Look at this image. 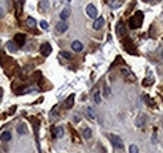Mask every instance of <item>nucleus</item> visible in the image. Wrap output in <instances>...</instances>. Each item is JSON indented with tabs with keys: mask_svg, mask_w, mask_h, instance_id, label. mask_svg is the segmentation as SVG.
Returning <instances> with one entry per match:
<instances>
[{
	"mask_svg": "<svg viewBox=\"0 0 163 153\" xmlns=\"http://www.w3.org/2000/svg\"><path fill=\"white\" fill-rule=\"evenodd\" d=\"M142 23H143V13L142 11H137L134 17H132L129 19V28L137 29L142 25Z\"/></svg>",
	"mask_w": 163,
	"mask_h": 153,
	"instance_id": "f257e3e1",
	"label": "nucleus"
},
{
	"mask_svg": "<svg viewBox=\"0 0 163 153\" xmlns=\"http://www.w3.org/2000/svg\"><path fill=\"white\" fill-rule=\"evenodd\" d=\"M108 138L111 139L112 144L116 148H118V150H123L124 144H123V141L120 138L119 136H116V134H108Z\"/></svg>",
	"mask_w": 163,
	"mask_h": 153,
	"instance_id": "f03ea898",
	"label": "nucleus"
},
{
	"mask_svg": "<svg viewBox=\"0 0 163 153\" xmlns=\"http://www.w3.org/2000/svg\"><path fill=\"white\" fill-rule=\"evenodd\" d=\"M14 43L17 44L18 47H23V45L25 44V35H24V34H15Z\"/></svg>",
	"mask_w": 163,
	"mask_h": 153,
	"instance_id": "7ed1b4c3",
	"label": "nucleus"
},
{
	"mask_svg": "<svg viewBox=\"0 0 163 153\" xmlns=\"http://www.w3.org/2000/svg\"><path fill=\"white\" fill-rule=\"evenodd\" d=\"M55 28H56V30H58V33H65L68 30V24L64 20H62V21L56 23Z\"/></svg>",
	"mask_w": 163,
	"mask_h": 153,
	"instance_id": "20e7f679",
	"label": "nucleus"
},
{
	"mask_svg": "<svg viewBox=\"0 0 163 153\" xmlns=\"http://www.w3.org/2000/svg\"><path fill=\"white\" fill-rule=\"evenodd\" d=\"M87 14H88L90 18H96V17H97V14H98L97 8L94 6L93 4H89V5L87 6Z\"/></svg>",
	"mask_w": 163,
	"mask_h": 153,
	"instance_id": "39448f33",
	"label": "nucleus"
},
{
	"mask_svg": "<svg viewBox=\"0 0 163 153\" xmlns=\"http://www.w3.org/2000/svg\"><path fill=\"white\" fill-rule=\"evenodd\" d=\"M40 53L44 57H48L49 54H50V53H52V47L49 45V43H44L43 45H41V47H40Z\"/></svg>",
	"mask_w": 163,
	"mask_h": 153,
	"instance_id": "423d86ee",
	"label": "nucleus"
},
{
	"mask_svg": "<svg viewBox=\"0 0 163 153\" xmlns=\"http://www.w3.org/2000/svg\"><path fill=\"white\" fill-rule=\"evenodd\" d=\"M117 34H118L119 37H124L126 35V26H124V23L123 21H119L118 24H117Z\"/></svg>",
	"mask_w": 163,
	"mask_h": 153,
	"instance_id": "0eeeda50",
	"label": "nucleus"
},
{
	"mask_svg": "<svg viewBox=\"0 0 163 153\" xmlns=\"http://www.w3.org/2000/svg\"><path fill=\"white\" fill-rule=\"evenodd\" d=\"M25 0H14V5L15 9H17V17L21 14V9H23V4H24Z\"/></svg>",
	"mask_w": 163,
	"mask_h": 153,
	"instance_id": "6e6552de",
	"label": "nucleus"
},
{
	"mask_svg": "<svg viewBox=\"0 0 163 153\" xmlns=\"http://www.w3.org/2000/svg\"><path fill=\"white\" fill-rule=\"evenodd\" d=\"M72 49H73L74 52L79 53V52L83 50V44H82L79 40H75V41H73V43H72Z\"/></svg>",
	"mask_w": 163,
	"mask_h": 153,
	"instance_id": "1a4fd4ad",
	"label": "nucleus"
},
{
	"mask_svg": "<svg viewBox=\"0 0 163 153\" xmlns=\"http://www.w3.org/2000/svg\"><path fill=\"white\" fill-rule=\"evenodd\" d=\"M104 25V18H98L97 20H94V23H93V28L96 29V30H98V29H100L102 26Z\"/></svg>",
	"mask_w": 163,
	"mask_h": 153,
	"instance_id": "9d476101",
	"label": "nucleus"
},
{
	"mask_svg": "<svg viewBox=\"0 0 163 153\" xmlns=\"http://www.w3.org/2000/svg\"><path fill=\"white\" fill-rule=\"evenodd\" d=\"M5 47L8 48V50H10V52H13V53L18 50V45L14 43V40H9V41H6Z\"/></svg>",
	"mask_w": 163,
	"mask_h": 153,
	"instance_id": "9b49d317",
	"label": "nucleus"
},
{
	"mask_svg": "<svg viewBox=\"0 0 163 153\" xmlns=\"http://www.w3.org/2000/svg\"><path fill=\"white\" fill-rule=\"evenodd\" d=\"M69 15H70V9L69 8H64L62 10V13H60V19H62V20H67V19L69 18Z\"/></svg>",
	"mask_w": 163,
	"mask_h": 153,
	"instance_id": "f8f14e48",
	"label": "nucleus"
},
{
	"mask_svg": "<svg viewBox=\"0 0 163 153\" xmlns=\"http://www.w3.org/2000/svg\"><path fill=\"white\" fill-rule=\"evenodd\" d=\"M74 98H75V94H70L68 99L65 101V108H72L74 104Z\"/></svg>",
	"mask_w": 163,
	"mask_h": 153,
	"instance_id": "ddd939ff",
	"label": "nucleus"
},
{
	"mask_svg": "<svg viewBox=\"0 0 163 153\" xmlns=\"http://www.w3.org/2000/svg\"><path fill=\"white\" fill-rule=\"evenodd\" d=\"M63 136H64V129H63V127H56L54 129V137H55V138H62Z\"/></svg>",
	"mask_w": 163,
	"mask_h": 153,
	"instance_id": "4468645a",
	"label": "nucleus"
},
{
	"mask_svg": "<svg viewBox=\"0 0 163 153\" xmlns=\"http://www.w3.org/2000/svg\"><path fill=\"white\" fill-rule=\"evenodd\" d=\"M25 23H26V25H28L29 28H35V26H36V20H35V19H33L32 17H29L28 19H26Z\"/></svg>",
	"mask_w": 163,
	"mask_h": 153,
	"instance_id": "2eb2a0df",
	"label": "nucleus"
},
{
	"mask_svg": "<svg viewBox=\"0 0 163 153\" xmlns=\"http://www.w3.org/2000/svg\"><path fill=\"white\" fill-rule=\"evenodd\" d=\"M17 131H18V133L19 134H25L26 133V125H25V123H20L17 127Z\"/></svg>",
	"mask_w": 163,
	"mask_h": 153,
	"instance_id": "dca6fc26",
	"label": "nucleus"
},
{
	"mask_svg": "<svg viewBox=\"0 0 163 153\" xmlns=\"http://www.w3.org/2000/svg\"><path fill=\"white\" fill-rule=\"evenodd\" d=\"M0 139L4 141V142H9L11 139V133L10 132H4L1 136H0Z\"/></svg>",
	"mask_w": 163,
	"mask_h": 153,
	"instance_id": "f3484780",
	"label": "nucleus"
},
{
	"mask_svg": "<svg viewBox=\"0 0 163 153\" xmlns=\"http://www.w3.org/2000/svg\"><path fill=\"white\" fill-rule=\"evenodd\" d=\"M87 112V116H88L90 119H96V112L93 110V108H90V107H88V108L85 109Z\"/></svg>",
	"mask_w": 163,
	"mask_h": 153,
	"instance_id": "a211bd4d",
	"label": "nucleus"
},
{
	"mask_svg": "<svg viewBox=\"0 0 163 153\" xmlns=\"http://www.w3.org/2000/svg\"><path fill=\"white\" fill-rule=\"evenodd\" d=\"M83 136H84V138H90V137H92V131H90L89 128H85L84 131H83Z\"/></svg>",
	"mask_w": 163,
	"mask_h": 153,
	"instance_id": "6ab92c4d",
	"label": "nucleus"
},
{
	"mask_svg": "<svg viewBox=\"0 0 163 153\" xmlns=\"http://www.w3.org/2000/svg\"><path fill=\"white\" fill-rule=\"evenodd\" d=\"M129 153H138V147L135 144H132L129 147Z\"/></svg>",
	"mask_w": 163,
	"mask_h": 153,
	"instance_id": "aec40b11",
	"label": "nucleus"
},
{
	"mask_svg": "<svg viewBox=\"0 0 163 153\" xmlns=\"http://www.w3.org/2000/svg\"><path fill=\"white\" fill-rule=\"evenodd\" d=\"M94 101H96V103H100V94H99V92H97V93L94 94Z\"/></svg>",
	"mask_w": 163,
	"mask_h": 153,
	"instance_id": "412c9836",
	"label": "nucleus"
},
{
	"mask_svg": "<svg viewBox=\"0 0 163 153\" xmlns=\"http://www.w3.org/2000/svg\"><path fill=\"white\" fill-rule=\"evenodd\" d=\"M60 55L64 57V58H67V59H70L72 58V55L69 54V53H67V52H60Z\"/></svg>",
	"mask_w": 163,
	"mask_h": 153,
	"instance_id": "4be33fe9",
	"label": "nucleus"
},
{
	"mask_svg": "<svg viewBox=\"0 0 163 153\" xmlns=\"http://www.w3.org/2000/svg\"><path fill=\"white\" fill-rule=\"evenodd\" d=\"M40 26H41L43 29H48V23L45 21V20H43V21L40 23Z\"/></svg>",
	"mask_w": 163,
	"mask_h": 153,
	"instance_id": "5701e85b",
	"label": "nucleus"
},
{
	"mask_svg": "<svg viewBox=\"0 0 163 153\" xmlns=\"http://www.w3.org/2000/svg\"><path fill=\"white\" fill-rule=\"evenodd\" d=\"M144 99H146V102H147V104H151V105H152V104H153V103H152V102H151V101H152V99H151V98L148 97V95H146V97H144Z\"/></svg>",
	"mask_w": 163,
	"mask_h": 153,
	"instance_id": "b1692460",
	"label": "nucleus"
},
{
	"mask_svg": "<svg viewBox=\"0 0 163 153\" xmlns=\"http://www.w3.org/2000/svg\"><path fill=\"white\" fill-rule=\"evenodd\" d=\"M1 15H3V9L0 8V17H1Z\"/></svg>",
	"mask_w": 163,
	"mask_h": 153,
	"instance_id": "393cba45",
	"label": "nucleus"
},
{
	"mask_svg": "<svg viewBox=\"0 0 163 153\" xmlns=\"http://www.w3.org/2000/svg\"><path fill=\"white\" fill-rule=\"evenodd\" d=\"M65 1H67V3H70V1H72V0H65Z\"/></svg>",
	"mask_w": 163,
	"mask_h": 153,
	"instance_id": "a878e982",
	"label": "nucleus"
},
{
	"mask_svg": "<svg viewBox=\"0 0 163 153\" xmlns=\"http://www.w3.org/2000/svg\"><path fill=\"white\" fill-rule=\"evenodd\" d=\"M161 54H162V57H163V50H162V53H161Z\"/></svg>",
	"mask_w": 163,
	"mask_h": 153,
	"instance_id": "bb28decb",
	"label": "nucleus"
},
{
	"mask_svg": "<svg viewBox=\"0 0 163 153\" xmlns=\"http://www.w3.org/2000/svg\"><path fill=\"white\" fill-rule=\"evenodd\" d=\"M0 98H1V93H0Z\"/></svg>",
	"mask_w": 163,
	"mask_h": 153,
	"instance_id": "cd10ccee",
	"label": "nucleus"
}]
</instances>
